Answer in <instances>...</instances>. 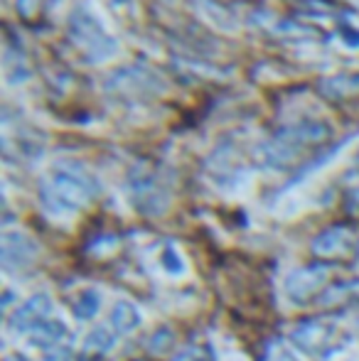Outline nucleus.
I'll use <instances>...</instances> for the list:
<instances>
[{"mask_svg": "<svg viewBox=\"0 0 359 361\" xmlns=\"http://www.w3.org/2000/svg\"><path fill=\"white\" fill-rule=\"evenodd\" d=\"M28 342L37 349L42 361H67L72 349V329L64 319L49 317L28 334Z\"/></svg>", "mask_w": 359, "mask_h": 361, "instance_id": "obj_1", "label": "nucleus"}, {"mask_svg": "<svg viewBox=\"0 0 359 361\" xmlns=\"http://www.w3.org/2000/svg\"><path fill=\"white\" fill-rule=\"evenodd\" d=\"M327 283H330V268L322 263H312V266H303L288 273L283 281V295L288 302L305 305L315 295H320L327 288Z\"/></svg>", "mask_w": 359, "mask_h": 361, "instance_id": "obj_2", "label": "nucleus"}, {"mask_svg": "<svg viewBox=\"0 0 359 361\" xmlns=\"http://www.w3.org/2000/svg\"><path fill=\"white\" fill-rule=\"evenodd\" d=\"M337 327L325 319H310V322L298 324L291 332V342L300 349L303 354H310V357H322L327 349L335 342Z\"/></svg>", "mask_w": 359, "mask_h": 361, "instance_id": "obj_3", "label": "nucleus"}, {"mask_svg": "<svg viewBox=\"0 0 359 361\" xmlns=\"http://www.w3.org/2000/svg\"><path fill=\"white\" fill-rule=\"evenodd\" d=\"M52 298L47 293H37L30 300H25L18 310L13 312V317L8 319V329L15 334H30L35 327L44 322V319L52 317Z\"/></svg>", "mask_w": 359, "mask_h": 361, "instance_id": "obj_4", "label": "nucleus"}, {"mask_svg": "<svg viewBox=\"0 0 359 361\" xmlns=\"http://www.w3.org/2000/svg\"><path fill=\"white\" fill-rule=\"evenodd\" d=\"M37 246L32 238L23 236L18 231H8L3 236V266L5 271H25L37 258Z\"/></svg>", "mask_w": 359, "mask_h": 361, "instance_id": "obj_5", "label": "nucleus"}, {"mask_svg": "<svg viewBox=\"0 0 359 361\" xmlns=\"http://www.w3.org/2000/svg\"><path fill=\"white\" fill-rule=\"evenodd\" d=\"M312 253L320 258H345L355 253V238L345 228H330L312 241Z\"/></svg>", "mask_w": 359, "mask_h": 361, "instance_id": "obj_6", "label": "nucleus"}, {"mask_svg": "<svg viewBox=\"0 0 359 361\" xmlns=\"http://www.w3.org/2000/svg\"><path fill=\"white\" fill-rule=\"evenodd\" d=\"M140 324H143V312H140V307L135 302L121 298V300H116V302L111 305V310H109V329H114L118 337H121V334L135 332Z\"/></svg>", "mask_w": 359, "mask_h": 361, "instance_id": "obj_7", "label": "nucleus"}, {"mask_svg": "<svg viewBox=\"0 0 359 361\" xmlns=\"http://www.w3.org/2000/svg\"><path fill=\"white\" fill-rule=\"evenodd\" d=\"M116 337H118V334H116L114 329L94 327L87 337L82 339V344H79L77 361H101L114 349Z\"/></svg>", "mask_w": 359, "mask_h": 361, "instance_id": "obj_8", "label": "nucleus"}, {"mask_svg": "<svg viewBox=\"0 0 359 361\" xmlns=\"http://www.w3.org/2000/svg\"><path fill=\"white\" fill-rule=\"evenodd\" d=\"M155 271L160 273L168 281H180L190 273V266H187V258L182 256V251L173 243H165L155 251Z\"/></svg>", "mask_w": 359, "mask_h": 361, "instance_id": "obj_9", "label": "nucleus"}, {"mask_svg": "<svg viewBox=\"0 0 359 361\" xmlns=\"http://www.w3.org/2000/svg\"><path fill=\"white\" fill-rule=\"evenodd\" d=\"M104 305V293L99 288H79L72 298V312L77 319H94Z\"/></svg>", "mask_w": 359, "mask_h": 361, "instance_id": "obj_10", "label": "nucleus"}, {"mask_svg": "<svg viewBox=\"0 0 359 361\" xmlns=\"http://www.w3.org/2000/svg\"><path fill=\"white\" fill-rule=\"evenodd\" d=\"M175 361H212V359L207 357L202 349H187V352H182Z\"/></svg>", "mask_w": 359, "mask_h": 361, "instance_id": "obj_11", "label": "nucleus"}, {"mask_svg": "<svg viewBox=\"0 0 359 361\" xmlns=\"http://www.w3.org/2000/svg\"><path fill=\"white\" fill-rule=\"evenodd\" d=\"M5 361H30V359H25V357H5Z\"/></svg>", "mask_w": 359, "mask_h": 361, "instance_id": "obj_12", "label": "nucleus"}]
</instances>
